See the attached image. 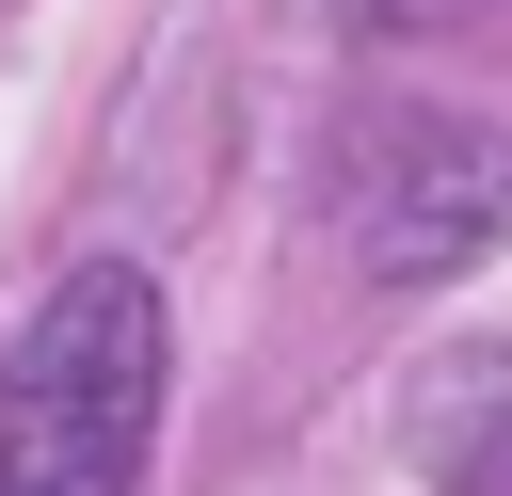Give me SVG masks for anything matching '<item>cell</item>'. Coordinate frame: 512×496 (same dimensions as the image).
<instances>
[{"mask_svg":"<svg viewBox=\"0 0 512 496\" xmlns=\"http://www.w3.org/2000/svg\"><path fill=\"white\" fill-rule=\"evenodd\" d=\"M160 368H176L160 288L128 256H80L0 352V496H144Z\"/></svg>","mask_w":512,"mask_h":496,"instance_id":"6da1fadb","label":"cell"},{"mask_svg":"<svg viewBox=\"0 0 512 496\" xmlns=\"http://www.w3.org/2000/svg\"><path fill=\"white\" fill-rule=\"evenodd\" d=\"M496 240H512V144L464 128V112H400V128L368 144L352 256H368L384 288H432V272H464V256H496Z\"/></svg>","mask_w":512,"mask_h":496,"instance_id":"7a4b0ae2","label":"cell"}]
</instances>
